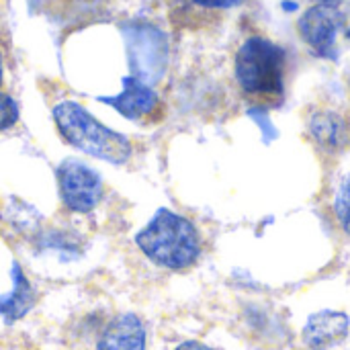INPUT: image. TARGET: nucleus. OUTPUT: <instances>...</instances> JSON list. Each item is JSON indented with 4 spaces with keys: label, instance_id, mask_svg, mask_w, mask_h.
<instances>
[{
    "label": "nucleus",
    "instance_id": "8",
    "mask_svg": "<svg viewBox=\"0 0 350 350\" xmlns=\"http://www.w3.org/2000/svg\"><path fill=\"white\" fill-rule=\"evenodd\" d=\"M100 103L113 107L125 119L144 121L154 117L160 111V98L150 84L127 76L123 78V90L115 96H100Z\"/></svg>",
    "mask_w": 350,
    "mask_h": 350
},
{
    "label": "nucleus",
    "instance_id": "1",
    "mask_svg": "<svg viewBox=\"0 0 350 350\" xmlns=\"http://www.w3.org/2000/svg\"><path fill=\"white\" fill-rule=\"evenodd\" d=\"M135 244L148 260L168 271L191 269L203 252L197 226L170 209H158L150 224L137 232Z\"/></svg>",
    "mask_w": 350,
    "mask_h": 350
},
{
    "label": "nucleus",
    "instance_id": "18",
    "mask_svg": "<svg viewBox=\"0 0 350 350\" xmlns=\"http://www.w3.org/2000/svg\"><path fill=\"white\" fill-rule=\"evenodd\" d=\"M340 0H318V4H328V6H336Z\"/></svg>",
    "mask_w": 350,
    "mask_h": 350
},
{
    "label": "nucleus",
    "instance_id": "17",
    "mask_svg": "<svg viewBox=\"0 0 350 350\" xmlns=\"http://www.w3.org/2000/svg\"><path fill=\"white\" fill-rule=\"evenodd\" d=\"M2 76H4V57H2V49H0V84H2Z\"/></svg>",
    "mask_w": 350,
    "mask_h": 350
},
{
    "label": "nucleus",
    "instance_id": "14",
    "mask_svg": "<svg viewBox=\"0 0 350 350\" xmlns=\"http://www.w3.org/2000/svg\"><path fill=\"white\" fill-rule=\"evenodd\" d=\"M18 121V107L16 103L0 90V133L10 129Z\"/></svg>",
    "mask_w": 350,
    "mask_h": 350
},
{
    "label": "nucleus",
    "instance_id": "2",
    "mask_svg": "<svg viewBox=\"0 0 350 350\" xmlns=\"http://www.w3.org/2000/svg\"><path fill=\"white\" fill-rule=\"evenodd\" d=\"M287 53L269 37H248L234 59V76L242 92L260 103L281 100L285 92Z\"/></svg>",
    "mask_w": 350,
    "mask_h": 350
},
{
    "label": "nucleus",
    "instance_id": "11",
    "mask_svg": "<svg viewBox=\"0 0 350 350\" xmlns=\"http://www.w3.org/2000/svg\"><path fill=\"white\" fill-rule=\"evenodd\" d=\"M349 332V318L340 312H320L312 316L304 328V340L314 349H324L340 338H345Z\"/></svg>",
    "mask_w": 350,
    "mask_h": 350
},
{
    "label": "nucleus",
    "instance_id": "7",
    "mask_svg": "<svg viewBox=\"0 0 350 350\" xmlns=\"http://www.w3.org/2000/svg\"><path fill=\"white\" fill-rule=\"evenodd\" d=\"M306 131L316 148L328 154L342 152L350 144L349 119L340 111L330 107H316L308 111Z\"/></svg>",
    "mask_w": 350,
    "mask_h": 350
},
{
    "label": "nucleus",
    "instance_id": "13",
    "mask_svg": "<svg viewBox=\"0 0 350 350\" xmlns=\"http://www.w3.org/2000/svg\"><path fill=\"white\" fill-rule=\"evenodd\" d=\"M39 246L45 248V250L72 252L74 256L78 254V248H76L78 244H76L70 236H66V234H62V232H47V234H43L41 240H39Z\"/></svg>",
    "mask_w": 350,
    "mask_h": 350
},
{
    "label": "nucleus",
    "instance_id": "12",
    "mask_svg": "<svg viewBox=\"0 0 350 350\" xmlns=\"http://www.w3.org/2000/svg\"><path fill=\"white\" fill-rule=\"evenodd\" d=\"M332 215L338 228L350 236V172L338 178L332 193Z\"/></svg>",
    "mask_w": 350,
    "mask_h": 350
},
{
    "label": "nucleus",
    "instance_id": "15",
    "mask_svg": "<svg viewBox=\"0 0 350 350\" xmlns=\"http://www.w3.org/2000/svg\"><path fill=\"white\" fill-rule=\"evenodd\" d=\"M197 6L203 8H213V10H226V8H236L240 4H244L246 0H193Z\"/></svg>",
    "mask_w": 350,
    "mask_h": 350
},
{
    "label": "nucleus",
    "instance_id": "5",
    "mask_svg": "<svg viewBox=\"0 0 350 350\" xmlns=\"http://www.w3.org/2000/svg\"><path fill=\"white\" fill-rule=\"evenodd\" d=\"M57 189L64 207L72 213H90L103 197L100 174L80 160H64L57 170Z\"/></svg>",
    "mask_w": 350,
    "mask_h": 350
},
{
    "label": "nucleus",
    "instance_id": "19",
    "mask_svg": "<svg viewBox=\"0 0 350 350\" xmlns=\"http://www.w3.org/2000/svg\"><path fill=\"white\" fill-rule=\"evenodd\" d=\"M347 37H349V39H350V29H349V31H347Z\"/></svg>",
    "mask_w": 350,
    "mask_h": 350
},
{
    "label": "nucleus",
    "instance_id": "9",
    "mask_svg": "<svg viewBox=\"0 0 350 350\" xmlns=\"http://www.w3.org/2000/svg\"><path fill=\"white\" fill-rule=\"evenodd\" d=\"M146 326L135 314L115 316L98 334L96 350H146Z\"/></svg>",
    "mask_w": 350,
    "mask_h": 350
},
{
    "label": "nucleus",
    "instance_id": "3",
    "mask_svg": "<svg viewBox=\"0 0 350 350\" xmlns=\"http://www.w3.org/2000/svg\"><path fill=\"white\" fill-rule=\"evenodd\" d=\"M51 115L62 139L82 154L111 164H125L131 158V142L103 125L76 100H59L53 105Z\"/></svg>",
    "mask_w": 350,
    "mask_h": 350
},
{
    "label": "nucleus",
    "instance_id": "4",
    "mask_svg": "<svg viewBox=\"0 0 350 350\" xmlns=\"http://www.w3.org/2000/svg\"><path fill=\"white\" fill-rule=\"evenodd\" d=\"M131 76L144 84L158 82L168 64V43L160 29L148 23H133L123 29Z\"/></svg>",
    "mask_w": 350,
    "mask_h": 350
},
{
    "label": "nucleus",
    "instance_id": "10",
    "mask_svg": "<svg viewBox=\"0 0 350 350\" xmlns=\"http://www.w3.org/2000/svg\"><path fill=\"white\" fill-rule=\"evenodd\" d=\"M10 279H12L10 291L0 295V318L6 324H14L16 320L25 318L35 306V289L18 262L12 265Z\"/></svg>",
    "mask_w": 350,
    "mask_h": 350
},
{
    "label": "nucleus",
    "instance_id": "16",
    "mask_svg": "<svg viewBox=\"0 0 350 350\" xmlns=\"http://www.w3.org/2000/svg\"><path fill=\"white\" fill-rule=\"evenodd\" d=\"M174 350H215V349H211V347H207V345H203V342H195V340H191V342H183V345H178Z\"/></svg>",
    "mask_w": 350,
    "mask_h": 350
},
{
    "label": "nucleus",
    "instance_id": "6",
    "mask_svg": "<svg viewBox=\"0 0 350 350\" xmlns=\"http://www.w3.org/2000/svg\"><path fill=\"white\" fill-rule=\"evenodd\" d=\"M342 12L336 6L314 4L297 18V33L301 41L320 57H336V37L342 29Z\"/></svg>",
    "mask_w": 350,
    "mask_h": 350
}]
</instances>
